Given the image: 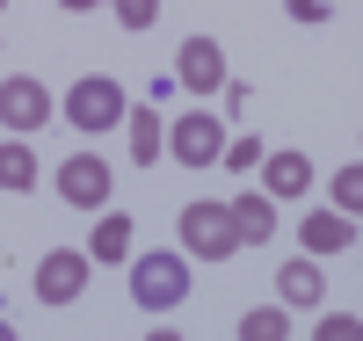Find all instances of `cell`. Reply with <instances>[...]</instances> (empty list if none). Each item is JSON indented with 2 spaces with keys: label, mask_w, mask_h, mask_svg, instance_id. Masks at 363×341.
<instances>
[{
  "label": "cell",
  "mask_w": 363,
  "mask_h": 341,
  "mask_svg": "<svg viewBox=\"0 0 363 341\" xmlns=\"http://www.w3.org/2000/svg\"><path fill=\"white\" fill-rule=\"evenodd\" d=\"M174 233H182V255H189V262H233V247H240L233 203H182Z\"/></svg>",
  "instance_id": "6da1fadb"
},
{
  "label": "cell",
  "mask_w": 363,
  "mask_h": 341,
  "mask_svg": "<svg viewBox=\"0 0 363 341\" xmlns=\"http://www.w3.org/2000/svg\"><path fill=\"white\" fill-rule=\"evenodd\" d=\"M131 298L145 305V313H174V305L189 298V255H174V247L138 255L131 262Z\"/></svg>",
  "instance_id": "7a4b0ae2"
},
{
  "label": "cell",
  "mask_w": 363,
  "mask_h": 341,
  "mask_svg": "<svg viewBox=\"0 0 363 341\" xmlns=\"http://www.w3.org/2000/svg\"><path fill=\"white\" fill-rule=\"evenodd\" d=\"M66 123H73V131H87V138L116 131V123H124V87H116L109 73L73 80V87H66Z\"/></svg>",
  "instance_id": "3957f363"
},
{
  "label": "cell",
  "mask_w": 363,
  "mask_h": 341,
  "mask_svg": "<svg viewBox=\"0 0 363 341\" xmlns=\"http://www.w3.org/2000/svg\"><path fill=\"white\" fill-rule=\"evenodd\" d=\"M167 145H174L182 167H218V152H225V116H211V109H182L174 131H167Z\"/></svg>",
  "instance_id": "277c9868"
},
{
  "label": "cell",
  "mask_w": 363,
  "mask_h": 341,
  "mask_svg": "<svg viewBox=\"0 0 363 341\" xmlns=\"http://www.w3.org/2000/svg\"><path fill=\"white\" fill-rule=\"evenodd\" d=\"M109 189H116V167H109V160H95V152H73V160H58V196H66V203L102 211Z\"/></svg>",
  "instance_id": "5b68a950"
},
{
  "label": "cell",
  "mask_w": 363,
  "mask_h": 341,
  "mask_svg": "<svg viewBox=\"0 0 363 341\" xmlns=\"http://www.w3.org/2000/svg\"><path fill=\"white\" fill-rule=\"evenodd\" d=\"M0 123H8V131H37V123H51V87L29 80V73L0 80Z\"/></svg>",
  "instance_id": "8992f818"
},
{
  "label": "cell",
  "mask_w": 363,
  "mask_h": 341,
  "mask_svg": "<svg viewBox=\"0 0 363 341\" xmlns=\"http://www.w3.org/2000/svg\"><path fill=\"white\" fill-rule=\"evenodd\" d=\"M174 80L189 87V95H218V87H225V51L211 44V37H189V44L174 51Z\"/></svg>",
  "instance_id": "52a82bcc"
},
{
  "label": "cell",
  "mask_w": 363,
  "mask_h": 341,
  "mask_svg": "<svg viewBox=\"0 0 363 341\" xmlns=\"http://www.w3.org/2000/svg\"><path fill=\"white\" fill-rule=\"evenodd\" d=\"M80 291H87V255L58 247V255L37 262V298H44V305H73Z\"/></svg>",
  "instance_id": "ba28073f"
},
{
  "label": "cell",
  "mask_w": 363,
  "mask_h": 341,
  "mask_svg": "<svg viewBox=\"0 0 363 341\" xmlns=\"http://www.w3.org/2000/svg\"><path fill=\"white\" fill-rule=\"evenodd\" d=\"M255 167H262V196H269V203L306 196V181H313V160H306V152H291V145H284V152H262Z\"/></svg>",
  "instance_id": "9c48e42d"
},
{
  "label": "cell",
  "mask_w": 363,
  "mask_h": 341,
  "mask_svg": "<svg viewBox=\"0 0 363 341\" xmlns=\"http://www.w3.org/2000/svg\"><path fill=\"white\" fill-rule=\"evenodd\" d=\"M298 240H306V255H349L356 247V218L349 211H313V218L298 225Z\"/></svg>",
  "instance_id": "30bf717a"
},
{
  "label": "cell",
  "mask_w": 363,
  "mask_h": 341,
  "mask_svg": "<svg viewBox=\"0 0 363 341\" xmlns=\"http://www.w3.org/2000/svg\"><path fill=\"white\" fill-rule=\"evenodd\" d=\"M233 233H240V247L277 240V203L269 196H233Z\"/></svg>",
  "instance_id": "8fae6325"
},
{
  "label": "cell",
  "mask_w": 363,
  "mask_h": 341,
  "mask_svg": "<svg viewBox=\"0 0 363 341\" xmlns=\"http://www.w3.org/2000/svg\"><path fill=\"white\" fill-rule=\"evenodd\" d=\"M124 123H131V160L153 167L160 152H167V123H160V109H124Z\"/></svg>",
  "instance_id": "7c38bea8"
},
{
  "label": "cell",
  "mask_w": 363,
  "mask_h": 341,
  "mask_svg": "<svg viewBox=\"0 0 363 341\" xmlns=\"http://www.w3.org/2000/svg\"><path fill=\"white\" fill-rule=\"evenodd\" d=\"M124 255H131V218L109 211V218H95V233H87V262H124Z\"/></svg>",
  "instance_id": "4fadbf2b"
},
{
  "label": "cell",
  "mask_w": 363,
  "mask_h": 341,
  "mask_svg": "<svg viewBox=\"0 0 363 341\" xmlns=\"http://www.w3.org/2000/svg\"><path fill=\"white\" fill-rule=\"evenodd\" d=\"M277 291H284V305H320L327 284H320L313 262H284V269H277Z\"/></svg>",
  "instance_id": "5bb4252c"
},
{
  "label": "cell",
  "mask_w": 363,
  "mask_h": 341,
  "mask_svg": "<svg viewBox=\"0 0 363 341\" xmlns=\"http://www.w3.org/2000/svg\"><path fill=\"white\" fill-rule=\"evenodd\" d=\"M37 152H29V145H0V189H8V196H22V189H37Z\"/></svg>",
  "instance_id": "9a60e30c"
},
{
  "label": "cell",
  "mask_w": 363,
  "mask_h": 341,
  "mask_svg": "<svg viewBox=\"0 0 363 341\" xmlns=\"http://www.w3.org/2000/svg\"><path fill=\"white\" fill-rule=\"evenodd\" d=\"M240 334H247V341H284L291 334V305H262V313H247Z\"/></svg>",
  "instance_id": "2e32d148"
},
{
  "label": "cell",
  "mask_w": 363,
  "mask_h": 341,
  "mask_svg": "<svg viewBox=\"0 0 363 341\" xmlns=\"http://www.w3.org/2000/svg\"><path fill=\"white\" fill-rule=\"evenodd\" d=\"M335 203L349 211V218H356V211H363V167H356V160H349V167L335 174Z\"/></svg>",
  "instance_id": "e0dca14e"
},
{
  "label": "cell",
  "mask_w": 363,
  "mask_h": 341,
  "mask_svg": "<svg viewBox=\"0 0 363 341\" xmlns=\"http://www.w3.org/2000/svg\"><path fill=\"white\" fill-rule=\"evenodd\" d=\"M153 15H160V0H116V22L124 29H153Z\"/></svg>",
  "instance_id": "ac0fdd59"
},
{
  "label": "cell",
  "mask_w": 363,
  "mask_h": 341,
  "mask_svg": "<svg viewBox=\"0 0 363 341\" xmlns=\"http://www.w3.org/2000/svg\"><path fill=\"white\" fill-rule=\"evenodd\" d=\"M218 160H225V167H255V160H262V145H255V138H233Z\"/></svg>",
  "instance_id": "d6986e66"
},
{
  "label": "cell",
  "mask_w": 363,
  "mask_h": 341,
  "mask_svg": "<svg viewBox=\"0 0 363 341\" xmlns=\"http://www.w3.org/2000/svg\"><path fill=\"white\" fill-rule=\"evenodd\" d=\"M349 334H356V313H327L320 320V341H349Z\"/></svg>",
  "instance_id": "ffe728a7"
},
{
  "label": "cell",
  "mask_w": 363,
  "mask_h": 341,
  "mask_svg": "<svg viewBox=\"0 0 363 341\" xmlns=\"http://www.w3.org/2000/svg\"><path fill=\"white\" fill-rule=\"evenodd\" d=\"M284 8H291L298 22H327V0H284Z\"/></svg>",
  "instance_id": "44dd1931"
},
{
  "label": "cell",
  "mask_w": 363,
  "mask_h": 341,
  "mask_svg": "<svg viewBox=\"0 0 363 341\" xmlns=\"http://www.w3.org/2000/svg\"><path fill=\"white\" fill-rule=\"evenodd\" d=\"M58 8H66V15H87V8H95V0H58Z\"/></svg>",
  "instance_id": "7402d4cb"
},
{
  "label": "cell",
  "mask_w": 363,
  "mask_h": 341,
  "mask_svg": "<svg viewBox=\"0 0 363 341\" xmlns=\"http://www.w3.org/2000/svg\"><path fill=\"white\" fill-rule=\"evenodd\" d=\"M0 8H8V0H0Z\"/></svg>",
  "instance_id": "603a6c76"
}]
</instances>
